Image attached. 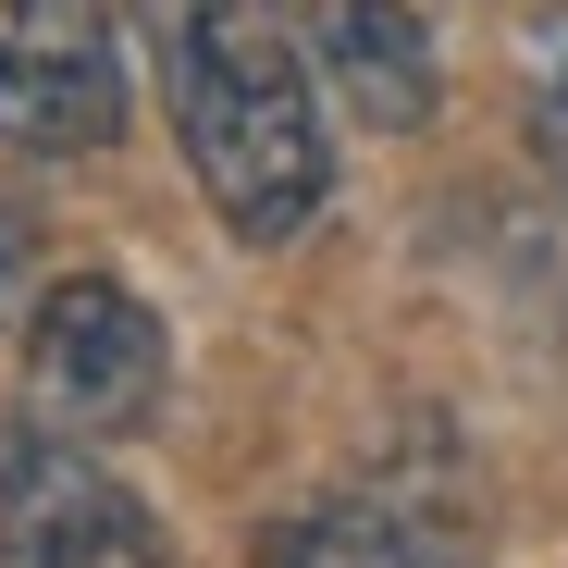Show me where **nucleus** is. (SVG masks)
Returning <instances> with one entry per match:
<instances>
[{"mask_svg":"<svg viewBox=\"0 0 568 568\" xmlns=\"http://www.w3.org/2000/svg\"><path fill=\"white\" fill-rule=\"evenodd\" d=\"M161 100L185 136V173L235 247H284L322 223L334 124L272 0H161Z\"/></svg>","mask_w":568,"mask_h":568,"instance_id":"f257e3e1","label":"nucleus"},{"mask_svg":"<svg viewBox=\"0 0 568 568\" xmlns=\"http://www.w3.org/2000/svg\"><path fill=\"white\" fill-rule=\"evenodd\" d=\"M173 384V346L149 322V297H124L112 272H74L26 310V408L50 433H149Z\"/></svg>","mask_w":568,"mask_h":568,"instance_id":"f03ea898","label":"nucleus"},{"mask_svg":"<svg viewBox=\"0 0 568 568\" xmlns=\"http://www.w3.org/2000/svg\"><path fill=\"white\" fill-rule=\"evenodd\" d=\"M0 568H173V544L74 433L0 420Z\"/></svg>","mask_w":568,"mask_h":568,"instance_id":"7ed1b4c3","label":"nucleus"},{"mask_svg":"<svg viewBox=\"0 0 568 568\" xmlns=\"http://www.w3.org/2000/svg\"><path fill=\"white\" fill-rule=\"evenodd\" d=\"M124 136V38L112 0H0V149H112Z\"/></svg>","mask_w":568,"mask_h":568,"instance_id":"20e7f679","label":"nucleus"},{"mask_svg":"<svg viewBox=\"0 0 568 568\" xmlns=\"http://www.w3.org/2000/svg\"><path fill=\"white\" fill-rule=\"evenodd\" d=\"M284 38H297L310 87L334 112H358L371 136H420L433 100H445V74H433V38L408 0H272Z\"/></svg>","mask_w":568,"mask_h":568,"instance_id":"39448f33","label":"nucleus"},{"mask_svg":"<svg viewBox=\"0 0 568 568\" xmlns=\"http://www.w3.org/2000/svg\"><path fill=\"white\" fill-rule=\"evenodd\" d=\"M260 568H445L396 507H297L260 531Z\"/></svg>","mask_w":568,"mask_h":568,"instance_id":"423d86ee","label":"nucleus"},{"mask_svg":"<svg viewBox=\"0 0 568 568\" xmlns=\"http://www.w3.org/2000/svg\"><path fill=\"white\" fill-rule=\"evenodd\" d=\"M531 149H544V173L568 185V13L531 38Z\"/></svg>","mask_w":568,"mask_h":568,"instance_id":"0eeeda50","label":"nucleus"},{"mask_svg":"<svg viewBox=\"0 0 568 568\" xmlns=\"http://www.w3.org/2000/svg\"><path fill=\"white\" fill-rule=\"evenodd\" d=\"M26 284H38V211H26V199H0V322L26 310Z\"/></svg>","mask_w":568,"mask_h":568,"instance_id":"6e6552de","label":"nucleus"}]
</instances>
